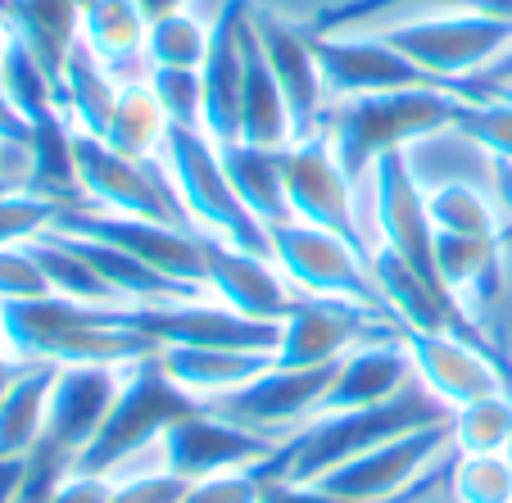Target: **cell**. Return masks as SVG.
Masks as SVG:
<instances>
[{
  "label": "cell",
  "mask_w": 512,
  "mask_h": 503,
  "mask_svg": "<svg viewBox=\"0 0 512 503\" xmlns=\"http://www.w3.org/2000/svg\"><path fill=\"white\" fill-rule=\"evenodd\" d=\"M200 236V254H204V291H213V300L227 304V309L245 313V318L259 322H281L300 295H290L295 286L286 281V272L268 259V254L241 250V245H227L218 236Z\"/></svg>",
  "instance_id": "e0dca14e"
},
{
  "label": "cell",
  "mask_w": 512,
  "mask_h": 503,
  "mask_svg": "<svg viewBox=\"0 0 512 503\" xmlns=\"http://www.w3.org/2000/svg\"><path fill=\"white\" fill-rule=\"evenodd\" d=\"M168 377L186 386L191 395L213 399L227 390L254 381L263 368H272V354H250V349H200V345H168L159 349Z\"/></svg>",
  "instance_id": "4316f807"
},
{
  "label": "cell",
  "mask_w": 512,
  "mask_h": 503,
  "mask_svg": "<svg viewBox=\"0 0 512 503\" xmlns=\"http://www.w3.org/2000/svg\"><path fill=\"white\" fill-rule=\"evenodd\" d=\"M408 372H413V358H408L404 340H368V345L349 349L340 358L336 381L327 386L318 413H340V408H368V404H386L399 390L408 386Z\"/></svg>",
  "instance_id": "7402d4cb"
},
{
  "label": "cell",
  "mask_w": 512,
  "mask_h": 503,
  "mask_svg": "<svg viewBox=\"0 0 512 503\" xmlns=\"http://www.w3.org/2000/svg\"><path fill=\"white\" fill-rule=\"evenodd\" d=\"M472 105L463 91L445 87H408V91H381V96H354L336 100L322 118V136L331 141L340 168L358 182H368L372 164L386 150H408L435 132H454L458 114Z\"/></svg>",
  "instance_id": "3957f363"
},
{
  "label": "cell",
  "mask_w": 512,
  "mask_h": 503,
  "mask_svg": "<svg viewBox=\"0 0 512 503\" xmlns=\"http://www.w3.org/2000/svg\"><path fill=\"white\" fill-rule=\"evenodd\" d=\"M186 494H191V481L164 467V472H150V476L114 481L109 503H186Z\"/></svg>",
  "instance_id": "ee69618b"
},
{
  "label": "cell",
  "mask_w": 512,
  "mask_h": 503,
  "mask_svg": "<svg viewBox=\"0 0 512 503\" xmlns=\"http://www.w3.org/2000/svg\"><path fill=\"white\" fill-rule=\"evenodd\" d=\"M41 295H55V291H50L46 272L32 259L28 245H0V304L41 300Z\"/></svg>",
  "instance_id": "b9f144b4"
},
{
  "label": "cell",
  "mask_w": 512,
  "mask_h": 503,
  "mask_svg": "<svg viewBox=\"0 0 512 503\" xmlns=\"http://www.w3.org/2000/svg\"><path fill=\"white\" fill-rule=\"evenodd\" d=\"M254 32L250 0H227L209 23V55L200 64L204 82V136L213 146L241 141V78H245V41Z\"/></svg>",
  "instance_id": "d6986e66"
},
{
  "label": "cell",
  "mask_w": 512,
  "mask_h": 503,
  "mask_svg": "<svg viewBox=\"0 0 512 503\" xmlns=\"http://www.w3.org/2000/svg\"><path fill=\"white\" fill-rule=\"evenodd\" d=\"M0 91L28 118V127L59 109V87H55V78H50V68L41 64L37 50L23 37H14V32L5 37V55H0Z\"/></svg>",
  "instance_id": "d6a6232c"
},
{
  "label": "cell",
  "mask_w": 512,
  "mask_h": 503,
  "mask_svg": "<svg viewBox=\"0 0 512 503\" xmlns=\"http://www.w3.org/2000/svg\"><path fill=\"white\" fill-rule=\"evenodd\" d=\"M259 499H263V481L254 467L191 481V494H186V503H259Z\"/></svg>",
  "instance_id": "f6af8a7d"
},
{
  "label": "cell",
  "mask_w": 512,
  "mask_h": 503,
  "mask_svg": "<svg viewBox=\"0 0 512 503\" xmlns=\"http://www.w3.org/2000/svg\"><path fill=\"white\" fill-rule=\"evenodd\" d=\"M118 91L123 82L91 55V46L78 37V46L68 50L64 68H59V109L64 118L73 123V132H87V136H100L105 141L109 132V118H114V105H118Z\"/></svg>",
  "instance_id": "484cf974"
},
{
  "label": "cell",
  "mask_w": 512,
  "mask_h": 503,
  "mask_svg": "<svg viewBox=\"0 0 512 503\" xmlns=\"http://www.w3.org/2000/svg\"><path fill=\"white\" fill-rule=\"evenodd\" d=\"M168 114L164 105L155 100V91H150V82H123V91H118V105H114V118H109V132H105V146H114L118 155L127 159H141V164H150V159L164 150V136H168Z\"/></svg>",
  "instance_id": "1f68e13d"
},
{
  "label": "cell",
  "mask_w": 512,
  "mask_h": 503,
  "mask_svg": "<svg viewBox=\"0 0 512 503\" xmlns=\"http://www.w3.org/2000/svg\"><path fill=\"white\" fill-rule=\"evenodd\" d=\"M508 463H512V440H508Z\"/></svg>",
  "instance_id": "91938a15"
},
{
  "label": "cell",
  "mask_w": 512,
  "mask_h": 503,
  "mask_svg": "<svg viewBox=\"0 0 512 503\" xmlns=\"http://www.w3.org/2000/svg\"><path fill=\"white\" fill-rule=\"evenodd\" d=\"M408 358H413V372L426 390H431L440 404L463 408L472 399H485L494 390H503V377L481 349H472L458 336H435V331H408L399 327Z\"/></svg>",
  "instance_id": "44dd1931"
},
{
  "label": "cell",
  "mask_w": 512,
  "mask_h": 503,
  "mask_svg": "<svg viewBox=\"0 0 512 503\" xmlns=\"http://www.w3.org/2000/svg\"><path fill=\"white\" fill-rule=\"evenodd\" d=\"M159 155H164V173L177 186V200H182L191 232L268 254V227L241 204V195H236L232 177L223 168V155L200 127H168Z\"/></svg>",
  "instance_id": "5b68a950"
},
{
  "label": "cell",
  "mask_w": 512,
  "mask_h": 503,
  "mask_svg": "<svg viewBox=\"0 0 512 503\" xmlns=\"http://www.w3.org/2000/svg\"><path fill=\"white\" fill-rule=\"evenodd\" d=\"M454 449L458 454H508L512 440V395L508 390H494L485 399L454 408Z\"/></svg>",
  "instance_id": "e575fe53"
},
{
  "label": "cell",
  "mask_w": 512,
  "mask_h": 503,
  "mask_svg": "<svg viewBox=\"0 0 512 503\" xmlns=\"http://www.w3.org/2000/svg\"><path fill=\"white\" fill-rule=\"evenodd\" d=\"M50 232L105 241V245H114V250L132 254V259L150 263V268L164 272V277L204 291V254H200V236H195L191 227L127 218V213H105V209H91V204H68V209H59Z\"/></svg>",
  "instance_id": "7c38bea8"
},
{
  "label": "cell",
  "mask_w": 512,
  "mask_h": 503,
  "mask_svg": "<svg viewBox=\"0 0 512 503\" xmlns=\"http://www.w3.org/2000/svg\"><path fill=\"white\" fill-rule=\"evenodd\" d=\"M155 100L164 105L173 127H200L204 132V82L200 68H150L145 73Z\"/></svg>",
  "instance_id": "ab89813d"
},
{
  "label": "cell",
  "mask_w": 512,
  "mask_h": 503,
  "mask_svg": "<svg viewBox=\"0 0 512 503\" xmlns=\"http://www.w3.org/2000/svg\"><path fill=\"white\" fill-rule=\"evenodd\" d=\"M28 118L19 114V109L10 105V100H5V91H0V146H28Z\"/></svg>",
  "instance_id": "7dc6e473"
},
{
  "label": "cell",
  "mask_w": 512,
  "mask_h": 503,
  "mask_svg": "<svg viewBox=\"0 0 512 503\" xmlns=\"http://www.w3.org/2000/svg\"><path fill=\"white\" fill-rule=\"evenodd\" d=\"M109 494H114V481L109 476H64V485L55 490V499L50 503H109Z\"/></svg>",
  "instance_id": "bcb514c9"
},
{
  "label": "cell",
  "mask_w": 512,
  "mask_h": 503,
  "mask_svg": "<svg viewBox=\"0 0 512 503\" xmlns=\"http://www.w3.org/2000/svg\"><path fill=\"white\" fill-rule=\"evenodd\" d=\"M281 182H286V200H290V218L295 223L322 227V232L349 241L354 250L372 254L368 236L358 227L354 177L340 168L327 136H309V141L281 146Z\"/></svg>",
  "instance_id": "30bf717a"
},
{
  "label": "cell",
  "mask_w": 512,
  "mask_h": 503,
  "mask_svg": "<svg viewBox=\"0 0 512 503\" xmlns=\"http://www.w3.org/2000/svg\"><path fill=\"white\" fill-rule=\"evenodd\" d=\"M10 155H19V146H0V168H5V159Z\"/></svg>",
  "instance_id": "11a10c76"
},
{
  "label": "cell",
  "mask_w": 512,
  "mask_h": 503,
  "mask_svg": "<svg viewBox=\"0 0 512 503\" xmlns=\"http://www.w3.org/2000/svg\"><path fill=\"white\" fill-rule=\"evenodd\" d=\"M136 5H141V14L150 23L155 19H164V14H177V10H186V0H136Z\"/></svg>",
  "instance_id": "816d5d0a"
},
{
  "label": "cell",
  "mask_w": 512,
  "mask_h": 503,
  "mask_svg": "<svg viewBox=\"0 0 512 503\" xmlns=\"http://www.w3.org/2000/svg\"><path fill=\"white\" fill-rule=\"evenodd\" d=\"M399 5H445V0H340V5H327L313 19L309 32H358L368 23H377L381 14L399 10Z\"/></svg>",
  "instance_id": "7bdbcfd3"
},
{
  "label": "cell",
  "mask_w": 512,
  "mask_h": 503,
  "mask_svg": "<svg viewBox=\"0 0 512 503\" xmlns=\"http://www.w3.org/2000/svg\"><path fill=\"white\" fill-rule=\"evenodd\" d=\"M340 358L331 363H318V368H263L254 381L227 390V395H213L209 408L213 413L232 417V422H245L254 431H272V426H290L304 422L309 413L322 408V395L336 381Z\"/></svg>",
  "instance_id": "ac0fdd59"
},
{
  "label": "cell",
  "mask_w": 512,
  "mask_h": 503,
  "mask_svg": "<svg viewBox=\"0 0 512 503\" xmlns=\"http://www.w3.org/2000/svg\"><path fill=\"white\" fill-rule=\"evenodd\" d=\"M218 155H223V168L232 177L241 204L263 227L290 223V200H286V182H281V150L227 141V146H218Z\"/></svg>",
  "instance_id": "f546056e"
},
{
  "label": "cell",
  "mask_w": 512,
  "mask_h": 503,
  "mask_svg": "<svg viewBox=\"0 0 512 503\" xmlns=\"http://www.w3.org/2000/svg\"><path fill=\"white\" fill-rule=\"evenodd\" d=\"M118 368H96V363H82V368H59L55 386H50V408H46V431H41L37 445H50L73 463L78 472L82 449L96 440L100 422H105L109 404L118 395Z\"/></svg>",
  "instance_id": "ffe728a7"
},
{
  "label": "cell",
  "mask_w": 512,
  "mask_h": 503,
  "mask_svg": "<svg viewBox=\"0 0 512 503\" xmlns=\"http://www.w3.org/2000/svg\"><path fill=\"white\" fill-rule=\"evenodd\" d=\"M476 82H485L490 91H499V96H503V91L512 87V46L503 50L499 59H490V64H485L481 73H476Z\"/></svg>",
  "instance_id": "c3c4849f"
},
{
  "label": "cell",
  "mask_w": 512,
  "mask_h": 503,
  "mask_svg": "<svg viewBox=\"0 0 512 503\" xmlns=\"http://www.w3.org/2000/svg\"><path fill=\"white\" fill-rule=\"evenodd\" d=\"M458 136H467L472 146H481L490 159L512 164V96L494 100H472L454 123Z\"/></svg>",
  "instance_id": "f35d334b"
},
{
  "label": "cell",
  "mask_w": 512,
  "mask_h": 503,
  "mask_svg": "<svg viewBox=\"0 0 512 503\" xmlns=\"http://www.w3.org/2000/svg\"><path fill=\"white\" fill-rule=\"evenodd\" d=\"M449 472H454V449L440 458V467H435V472H426L422 481H413L404 494H395V499H345V494H331V490H322V485L268 481V485H263V499L259 503H426L431 494H440V485L449 481Z\"/></svg>",
  "instance_id": "74e56055"
},
{
  "label": "cell",
  "mask_w": 512,
  "mask_h": 503,
  "mask_svg": "<svg viewBox=\"0 0 512 503\" xmlns=\"http://www.w3.org/2000/svg\"><path fill=\"white\" fill-rule=\"evenodd\" d=\"M454 422V417H449ZM449 422H431V426H417L408 436H395L386 445L368 449V454L349 458V463L331 467L327 476H318L313 485L331 494H345V499H395L404 494L413 481H422L431 472V463L454 449V431Z\"/></svg>",
  "instance_id": "5bb4252c"
},
{
  "label": "cell",
  "mask_w": 512,
  "mask_h": 503,
  "mask_svg": "<svg viewBox=\"0 0 512 503\" xmlns=\"http://www.w3.org/2000/svg\"><path fill=\"white\" fill-rule=\"evenodd\" d=\"M59 363H23V372L0 395V458H28L46 431L50 386Z\"/></svg>",
  "instance_id": "f1b7e54d"
},
{
  "label": "cell",
  "mask_w": 512,
  "mask_h": 503,
  "mask_svg": "<svg viewBox=\"0 0 512 503\" xmlns=\"http://www.w3.org/2000/svg\"><path fill=\"white\" fill-rule=\"evenodd\" d=\"M55 218H59L55 200L28 191V186H19V191H5V186H0V245L37 241V236H46L50 227H55Z\"/></svg>",
  "instance_id": "60d3db41"
},
{
  "label": "cell",
  "mask_w": 512,
  "mask_h": 503,
  "mask_svg": "<svg viewBox=\"0 0 512 503\" xmlns=\"http://www.w3.org/2000/svg\"><path fill=\"white\" fill-rule=\"evenodd\" d=\"M5 28L37 50L59 87V68L82 37V0H10Z\"/></svg>",
  "instance_id": "83f0119b"
},
{
  "label": "cell",
  "mask_w": 512,
  "mask_h": 503,
  "mask_svg": "<svg viewBox=\"0 0 512 503\" xmlns=\"http://www.w3.org/2000/svg\"><path fill=\"white\" fill-rule=\"evenodd\" d=\"M200 408H209V399L177 386V381L168 377L159 349L136 358L132 368L123 372V381H118V395H114V404H109L105 422H100L96 440L82 449L78 472L82 476H114V467H123L136 449H145L150 440H164L168 426H177L182 417L200 413Z\"/></svg>",
  "instance_id": "277c9868"
},
{
  "label": "cell",
  "mask_w": 512,
  "mask_h": 503,
  "mask_svg": "<svg viewBox=\"0 0 512 503\" xmlns=\"http://www.w3.org/2000/svg\"><path fill=\"white\" fill-rule=\"evenodd\" d=\"M241 141L250 146L281 150L290 146V109L281 100V87L272 78L268 59H263L259 32L245 41V78H241Z\"/></svg>",
  "instance_id": "4dcf8cb0"
},
{
  "label": "cell",
  "mask_w": 512,
  "mask_h": 503,
  "mask_svg": "<svg viewBox=\"0 0 512 503\" xmlns=\"http://www.w3.org/2000/svg\"><path fill=\"white\" fill-rule=\"evenodd\" d=\"M23 472H28V458H0V503H14Z\"/></svg>",
  "instance_id": "681fc988"
},
{
  "label": "cell",
  "mask_w": 512,
  "mask_h": 503,
  "mask_svg": "<svg viewBox=\"0 0 512 503\" xmlns=\"http://www.w3.org/2000/svg\"><path fill=\"white\" fill-rule=\"evenodd\" d=\"M209 55V28L195 14L177 10L150 23L145 32V59L150 68H200Z\"/></svg>",
  "instance_id": "d590c367"
},
{
  "label": "cell",
  "mask_w": 512,
  "mask_h": 503,
  "mask_svg": "<svg viewBox=\"0 0 512 503\" xmlns=\"http://www.w3.org/2000/svg\"><path fill=\"white\" fill-rule=\"evenodd\" d=\"M454 408L440 404L431 390H399L386 404H368V408H340V413H322L313 426L295 431L277 445V454L254 463L259 481H290V485H313L318 476H327L331 467L349 463V458L368 454V449L386 445L395 436H408L417 426L431 422H449Z\"/></svg>",
  "instance_id": "7a4b0ae2"
},
{
  "label": "cell",
  "mask_w": 512,
  "mask_h": 503,
  "mask_svg": "<svg viewBox=\"0 0 512 503\" xmlns=\"http://www.w3.org/2000/svg\"><path fill=\"white\" fill-rule=\"evenodd\" d=\"M503 250H508V259H512V223L503 227Z\"/></svg>",
  "instance_id": "db71d44e"
},
{
  "label": "cell",
  "mask_w": 512,
  "mask_h": 503,
  "mask_svg": "<svg viewBox=\"0 0 512 503\" xmlns=\"http://www.w3.org/2000/svg\"><path fill=\"white\" fill-rule=\"evenodd\" d=\"M381 37L404 59H413L417 68H426L431 78L472 91L476 100H494L499 91L476 82V73L512 46V19H494V14H476V10H449V14H426V19L381 28Z\"/></svg>",
  "instance_id": "8992f818"
},
{
  "label": "cell",
  "mask_w": 512,
  "mask_h": 503,
  "mask_svg": "<svg viewBox=\"0 0 512 503\" xmlns=\"http://www.w3.org/2000/svg\"><path fill=\"white\" fill-rule=\"evenodd\" d=\"M164 445V467L186 481H204V476H223V472H245V467L263 463L277 454L281 440L268 431H254L245 422L200 408V413L182 417L177 426H168Z\"/></svg>",
  "instance_id": "9a60e30c"
},
{
  "label": "cell",
  "mask_w": 512,
  "mask_h": 503,
  "mask_svg": "<svg viewBox=\"0 0 512 503\" xmlns=\"http://www.w3.org/2000/svg\"><path fill=\"white\" fill-rule=\"evenodd\" d=\"M73 150H78V177H82V195H87L91 209L191 227L182 213V200H177L173 177L159 173L155 159L150 164L127 159L114 146H105L100 136H87V132H73Z\"/></svg>",
  "instance_id": "ba28073f"
},
{
  "label": "cell",
  "mask_w": 512,
  "mask_h": 503,
  "mask_svg": "<svg viewBox=\"0 0 512 503\" xmlns=\"http://www.w3.org/2000/svg\"><path fill=\"white\" fill-rule=\"evenodd\" d=\"M123 304H87L68 295L0 304L5 349L23 363H59V368H132L136 358L155 354V340L123 327Z\"/></svg>",
  "instance_id": "6da1fadb"
},
{
  "label": "cell",
  "mask_w": 512,
  "mask_h": 503,
  "mask_svg": "<svg viewBox=\"0 0 512 503\" xmlns=\"http://www.w3.org/2000/svg\"><path fill=\"white\" fill-rule=\"evenodd\" d=\"M0 354H10V349H5V322H0Z\"/></svg>",
  "instance_id": "6f0895ef"
},
{
  "label": "cell",
  "mask_w": 512,
  "mask_h": 503,
  "mask_svg": "<svg viewBox=\"0 0 512 503\" xmlns=\"http://www.w3.org/2000/svg\"><path fill=\"white\" fill-rule=\"evenodd\" d=\"M123 327L150 336L159 349L200 345V349H250V354H277L281 322H259L227 309L218 300H177V304H123Z\"/></svg>",
  "instance_id": "8fae6325"
},
{
  "label": "cell",
  "mask_w": 512,
  "mask_h": 503,
  "mask_svg": "<svg viewBox=\"0 0 512 503\" xmlns=\"http://www.w3.org/2000/svg\"><path fill=\"white\" fill-rule=\"evenodd\" d=\"M0 186H5V182H0Z\"/></svg>",
  "instance_id": "94428289"
},
{
  "label": "cell",
  "mask_w": 512,
  "mask_h": 503,
  "mask_svg": "<svg viewBox=\"0 0 512 503\" xmlns=\"http://www.w3.org/2000/svg\"><path fill=\"white\" fill-rule=\"evenodd\" d=\"M268 259L286 272V281L295 291L318 295V300H345V304H358V309H372L381 318H390L377 281H372V268H368L372 254L354 250L349 241L322 232V227L295 223V218L290 223H272Z\"/></svg>",
  "instance_id": "52a82bcc"
},
{
  "label": "cell",
  "mask_w": 512,
  "mask_h": 503,
  "mask_svg": "<svg viewBox=\"0 0 512 503\" xmlns=\"http://www.w3.org/2000/svg\"><path fill=\"white\" fill-rule=\"evenodd\" d=\"M5 10H10V0H0V19H5Z\"/></svg>",
  "instance_id": "680465c9"
},
{
  "label": "cell",
  "mask_w": 512,
  "mask_h": 503,
  "mask_svg": "<svg viewBox=\"0 0 512 503\" xmlns=\"http://www.w3.org/2000/svg\"><path fill=\"white\" fill-rule=\"evenodd\" d=\"M23 159H28V177H23L28 191L55 200L59 209H68V204H87V195H82V177H78V150H73V123L64 118V109H55V114H46V118L32 123Z\"/></svg>",
  "instance_id": "d4e9b609"
},
{
  "label": "cell",
  "mask_w": 512,
  "mask_h": 503,
  "mask_svg": "<svg viewBox=\"0 0 512 503\" xmlns=\"http://www.w3.org/2000/svg\"><path fill=\"white\" fill-rule=\"evenodd\" d=\"M254 32H259L263 59H268L272 78L281 87V100L290 109V141L322 136L327 87H322V68H318V55H313V37L272 10H254Z\"/></svg>",
  "instance_id": "2e32d148"
},
{
  "label": "cell",
  "mask_w": 512,
  "mask_h": 503,
  "mask_svg": "<svg viewBox=\"0 0 512 503\" xmlns=\"http://www.w3.org/2000/svg\"><path fill=\"white\" fill-rule=\"evenodd\" d=\"M5 37H10V28H5V19H0V55H5Z\"/></svg>",
  "instance_id": "9f6ffc18"
},
{
  "label": "cell",
  "mask_w": 512,
  "mask_h": 503,
  "mask_svg": "<svg viewBox=\"0 0 512 503\" xmlns=\"http://www.w3.org/2000/svg\"><path fill=\"white\" fill-rule=\"evenodd\" d=\"M23 372V358H14V354H0V395L10 390V381Z\"/></svg>",
  "instance_id": "f5cc1de1"
},
{
  "label": "cell",
  "mask_w": 512,
  "mask_h": 503,
  "mask_svg": "<svg viewBox=\"0 0 512 503\" xmlns=\"http://www.w3.org/2000/svg\"><path fill=\"white\" fill-rule=\"evenodd\" d=\"M458 503H512V463L508 454H458L449 472Z\"/></svg>",
  "instance_id": "8d00e7d4"
},
{
  "label": "cell",
  "mask_w": 512,
  "mask_h": 503,
  "mask_svg": "<svg viewBox=\"0 0 512 503\" xmlns=\"http://www.w3.org/2000/svg\"><path fill=\"white\" fill-rule=\"evenodd\" d=\"M426 213H431L435 232L449 236H503L499 209L490 204V195L472 182H440L435 191H426Z\"/></svg>",
  "instance_id": "836d02e7"
},
{
  "label": "cell",
  "mask_w": 512,
  "mask_h": 503,
  "mask_svg": "<svg viewBox=\"0 0 512 503\" xmlns=\"http://www.w3.org/2000/svg\"><path fill=\"white\" fill-rule=\"evenodd\" d=\"M503 268H508L503 236L435 232V272L445 281V291H454L481 322L503 295Z\"/></svg>",
  "instance_id": "603a6c76"
},
{
  "label": "cell",
  "mask_w": 512,
  "mask_h": 503,
  "mask_svg": "<svg viewBox=\"0 0 512 503\" xmlns=\"http://www.w3.org/2000/svg\"><path fill=\"white\" fill-rule=\"evenodd\" d=\"M313 55L322 68V87L327 100H354V96H381V91H408V87H445L463 91L449 82L431 78L426 68H417L413 59H404L381 32H309ZM467 100H476L472 91H463Z\"/></svg>",
  "instance_id": "9c48e42d"
},
{
  "label": "cell",
  "mask_w": 512,
  "mask_h": 503,
  "mask_svg": "<svg viewBox=\"0 0 512 503\" xmlns=\"http://www.w3.org/2000/svg\"><path fill=\"white\" fill-rule=\"evenodd\" d=\"M490 164H494V200L512 218V164H499V159H490Z\"/></svg>",
  "instance_id": "f907efd6"
},
{
  "label": "cell",
  "mask_w": 512,
  "mask_h": 503,
  "mask_svg": "<svg viewBox=\"0 0 512 503\" xmlns=\"http://www.w3.org/2000/svg\"><path fill=\"white\" fill-rule=\"evenodd\" d=\"M145 32L150 19L136 0H82V41L118 82H141L150 73Z\"/></svg>",
  "instance_id": "cb8c5ba5"
},
{
  "label": "cell",
  "mask_w": 512,
  "mask_h": 503,
  "mask_svg": "<svg viewBox=\"0 0 512 503\" xmlns=\"http://www.w3.org/2000/svg\"><path fill=\"white\" fill-rule=\"evenodd\" d=\"M368 186H372V213H377L381 245L395 250L417 277L431 281L435 291H445V281L435 272V227H431V213H426V191L413 177L408 150H386L372 164Z\"/></svg>",
  "instance_id": "4fadbf2b"
}]
</instances>
